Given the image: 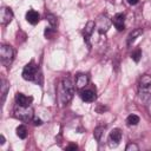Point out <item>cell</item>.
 <instances>
[{"label": "cell", "instance_id": "6da1fadb", "mask_svg": "<svg viewBox=\"0 0 151 151\" xmlns=\"http://www.w3.org/2000/svg\"><path fill=\"white\" fill-rule=\"evenodd\" d=\"M22 78L28 81H33L35 84L41 85L42 84V74L39 68V66L32 60L29 61L22 70Z\"/></svg>", "mask_w": 151, "mask_h": 151}, {"label": "cell", "instance_id": "7a4b0ae2", "mask_svg": "<svg viewBox=\"0 0 151 151\" xmlns=\"http://www.w3.org/2000/svg\"><path fill=\"white\" fill-rule=\"evenodd\" d=\"M74 94V85L70 77H65L61 80L60 88H59V97L61 104H67Z\"/></svg>", "mask_w": 151, "mask_h": 151}, {"label": "cell", "instance_id": "3957f363", "mask_svg": "<svg viewBox=\"0 0 151 151\" xmlns=\"http://www.w3.org/2000/svg\"><path fill=\"white\" fill-rule=\"evenodd\" d=\"M138 96L142 101L149 103L151 100V77L149 74H143L138 84Z\"/></svg>", "mask_w": 151, "mask_h": 151}, {"label": "cell", "instance_id": "277c9868", "mask_svg": "<svg viewBox=\"0 0 151 151\" xmlns=\"http://www.w3.org/2000/svg\"><path fill=\"white\" fill-rule=\"evenodd\" d=\"M13 58H14L13 48L9 45H1V47H0V59H1V63L6 67H8L12 64Z\"/></svg>", "mask_w": 151, "mask_h": 151}, {"label": "cell", "instance_id": "5b68a950", "mask_svg": "<svg viewBox=\"0 0 151 151\" xmlns=\"http://www.w3.org/2000/svg\"><path fill=\"white\" fill-rule=\"evenodd\" d=\"M14 114L17 118H19L22 122H29L33 118V110L29 106L25 107V106H20L17 104L14 107Z\"/></svg>", "mask_w": 151, "mask_h": 151}, {"label": "cell", "instance_id": "8992f818", "mask_svg": "<svg viewBox=\"0 0 151 151\" xmlns=\"http://www.w3.org/2000/svg\"><path fill=\"white\" fill-rule=\"evenodd\" d=\"M110 26H111V20L105 14H101L98 17V19L96 21V27H97L99 34H105L109 31Z\"/></svg>", "mask_w": 151, "mask_h": 151}, {"label": "cell", "instance_id": "52a82bcc", "mask_svg": "<svg viewBox=\"0 0 151 151\" xmlns=\"http://www.w3.org/2000/svg\"><path fill=\"white\" fill-rule=\"evenodd\" d=\"M122 136H123V133H122V130L120 129H113L110 132V136H109V145L111 147L118 146V144L122 140Z\"/></svg>", "mask_w": 151, "mask_h": 151}, {"label": "cell", "instance_id": "ba28073f", "mask_svg": "<svg viewBox=\"0 0 151 151\" xmlns=\"http://www.w3.org/2000/svg\"><path fill=\"white\" fill-rule=\"evenodd\" d=\"M13 19V11L9 7H2L0 11V22L1 25H7Z\"/></svg>", "mask_w": 151, "mask_h": 151}, {"label": "cell", "instance_id": "9c48e42d", "mask_svg": "<svg viewBox=\"0 0 151 151\" xmlns=\"http://www.w3.org/2000/svg\"><path fill=\"white\" fill-rule=\"evenodd\" d=\"M94 27H96V22L92 21V20H90V21H87V24L85 25L84 31H83L84 40H85V42L87 44L88 48L91 47V45H90V37L92 35V33H93V31H94Z\"/></svg>", "mask_w": 151, "mask_h": 151}, {"label": "cell", "instance_id": "30bf717a", "mask_svg": "<svg viewBox=\"0 0 151 151\" xmlns=\"http://www.w3.org/2000/svg\"><path fill=\"white\" fill-rule=\"evenodd\" d=\"M112 22L114 25V27L117 28V31L122 32L125 29V14L124 13H117L113 19H112Z\"/></svg>", "mask_w": 151, "mask_h": 151}, {"label": "cell", "instance_id": "8fae6325", "mask_svg": "<svg viewBox=\"0 0 151 151\" xmlns=\"http://www.w3.org/2000/svg\"><path fill=\"white\" fill-rule=\"evenodd\" d=\"M15 101H17L18 105L27 107V106H31V104H32V101H33V98H32V97H28V96H25V94H22V93H20V92H18V93L15 94Z\"/></svg>", "mask_w": 151, "mask_h": 151}, {"label": "cell", "instance_id": "7c38bea8", "mask_svg": "<svg viewBox=\"0 0 151 151\" xmlns=\"http://www.w3.org/2000/svg\"><path fill=\"white\" fill-rule=\"evenodd\" d=\"M80 98L84 100V101H86V103H92V101H94V99H96V93L92 91V90H88V88H83V90H80Z\"/></svg>", "mask_w": 151, "mask_h": 151}, {"label": "cell", "instance_id": "4fadbf2b", "mask_svg": "<svg viewBox=\"0 0 151 151\" xmlns=\"http://www.w3.org/2000/svg\"><path fill=\"white\" fill-rule=\"evenodd\" d=\"M88 83V77L84 73H79L76 77V87L78 90H83Z\"/></svg>", "mask_w": 151, "mask_h": 151}, {"label": "cell", "instance_id": "5bb4252c", "mask_svg": "<svg viewBox=\"0 0 151 151\" xmlns=\"http://www.w3.org/2000/svg\"><path fill=\"white\" fill-rule=\"evenodd\" d=\"M26 20L31 24V25H37L40 20V15L37 11L34 9H29L27 13H26Z\"/></svg>", "mask_w": 151, "mask_h": 151}, {"label": "cell", "instance_id": "9a60e30c", "mask_svg": "<svg viewBox=\"0 0 151 151\" xmlns=\"http://www.w3.org/2000/svg\"><path fill=\"white\" fill-rule=\"evenodd\" d=\"M142 33H143V29H142V28H134V29L127 35V39H126L127 45L130 46L131 44H133V41H134L139 35H142Z\"/></svg>", "mask_w": 151, "mask_h": 151}, {"label": "cell", "instance_id": "2e32d148", "mask_svg": "<svg viewBox=\"0 0 151 151\" xmlns=\"http://www.w3.org/2000/svg\"><path fill=\"white\" fill-rule=\"evenodd\" d=\"M1 101L4 103L5 101V98H6V94H7V91L9 90V83L5 79V78H2L1 79Z\"/></svg>", "mask_w": 151, "mask_h": 151}, {"label": "cell", "instance_id": "e0dca14e", "mask_svg": "<svg viewBox=\"0 0 151 151\" xmlns=\"http://www.w3.org/2000/svg\"><path fill=\"white\" fill-rule=\"evenodd\" d=\"M139 123V117L137 114H130L127 118H126V124L129 126H134Z\"/></svg>", "mask_w": 151, "mask_h": 151}, {"label": "cell", "instance_id": "ac0fdd59", "mask_svg": "<svg viewBox=\"0 0 151 151\" xmlns=\"http://www.w3.org/2000/svg\"><path fill=\"white\" fill-rule=\"evenodd\" d=\"M17 136L21 139H25L27 137V129L25 125H19L17 127Z\"/></svg>", "mask_w": 151, "mask_h": 151}, {"label": "cell", "instance_id": "d6986e66", "mask_svg": "<svg viewBox=\"0 0 151 151\" xmlns=\"http://www.w3.org/2000/svg\"><path fill=\"white\" fill-rule=\"evenodd\" d=\"M46 20L48 21L50 26H51V27H53V28L58 25V19H57V17H55L54 14H52V13L46 14Z\"/></svg>", "mask_w": 151, "mask_h": 151}, {"label": "cell", "instance_id": "ffe728a7", "mask_svg": "<svg viewBox=\"0 0 151 151\" xmlns=\"http://www.w3.org/2000/svg\"><path fill=\"white\" fill-rule=\"evenodd\" d=\"M104 130H105V125H104V126L99 125V126H97V127L94 129L93 136H94V138H96L98 142L101 139V136H103V133H104Z\"/></svg>", "mask_w": 151, "mask_h": 151}, {"label": "cell", "instance_id": "44dd1931", "mask_svg": "<svg viewBox=\"0 0 151 151\" xmlns=\"http://www.w3.org/2000/svg\"><path fill=\"white\" fill-rule=\"evenodd\" d=\"M131 58H132V60L133 61H136V63H138L139 60H140V58H142V51L138 48V50H136V51H133L132 53H131Z\"/></svg>", "mask_w": 151, "mask_h": 151}, {"label": "cell", "instance_id": "7402d4cb", "mask_svg": "<svg viewBox=\"0 0 151 151\" xmlns=\"http://www.w3.org/2000/svg\"><path fill=\"white\" fill-rule=\"evenodd\" d=\"M54 34H55V31H54L53 27H50V28H46L45 29V37L47 39H52L54 37Z\"/></svg>", "mask_w": 151, "mask_h": 151}, {"label": "cell", "instance_id": "603a6c76", "mask_svg": "<svg viewBox=\"0 0 151 151\" xmlns=\"http://www.w3.org/2000/svg\"><path fill=\"white\" fill-rule=\"evenodd\" d=\"M125 150H126V151H138L139 147H138L137 144H134V143H130V144H127V146H126Z\"/></svg>", "mask_w": 151, "mask_h": 151}, {"label": "cell", "instance_id": "cb8c5ba5", "mask_svg": "<svg viewBox=\"0 0 151 151\" xmlns=\"http://www.w3.org/2000/svg\"><path fill=\"white\" fill-rule=\"evenodd\" d=\"M77 149H78L77 144H70L68 146H66V150L67 151H70V150H77Z\"/></svg>", "mask_w": 151, "mask_h": 151}, {"label": "cell", "instance_id": "d4e9b609", "mask_svg": "<svg viewBox=\"0 0 151 151\" xmlns=\"http://www.w3.org/2000/svg\"><path fill=\"white\" fill-rule=\"evenodd\" d=\"M33 122H34V125H41V124H42L41 119H39V118H35Z\"/></svg>", "mask_w": 151, "mask_h": 151}, {"label": "cell", "instance_id": "484cf974", "mask_svg": "<svg viewBox=\"0 0 151 151\" xmlns=\"http://www.w3.org/2000/svg\"><path fill=\"white\" fill-rule=\"evenodd\" d=\"M127 2H129L130 5H137V4L139 2V0H127Z\"/></svg>", "mask_w": 151, "mask_h": 151}, {"label": "cell", "instance_id": "4316f807", "mask_svg": "<svg viewBox=\"0 0 151 151\" xmlns=\"http://www.w3.org/2000/svg\"><path fill=\"white\" fill-rule=\"evenodd\" d=\"M0 140H1V142H0V144H1V145H4V144H5V137H4L2 134L0 136Z\"/></svg>", "mask_w": 151, "mask_h": 151}]
</instances>
